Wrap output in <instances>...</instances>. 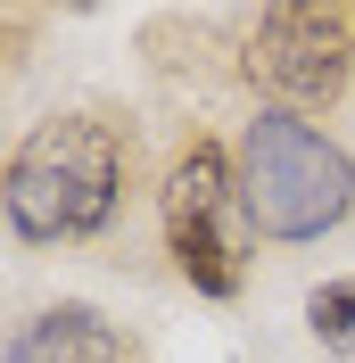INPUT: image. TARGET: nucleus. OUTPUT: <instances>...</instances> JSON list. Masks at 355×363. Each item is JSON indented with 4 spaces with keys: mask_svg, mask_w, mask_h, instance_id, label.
Returning a JSON list of instances; mask_svg holds the SVG:
<instances>
[{
    "mask_svg": "<svg viewBox=\"0 0 355 363\" xmlns=\"http://www.w3.org/2000/svg\"><path fill=\"white\" fill-rule=\"evenodd\" d=\"M116 199H124V140L99 116H50V124H33L17 140L9 174H0V215L33 248L108 231Z\"/></svg>",
    "mask_w": 355,
    "mask_h": 363,
    "instance_id": "nucleus-1",
    "label": "nucleus"
},
{
    "mask_svg": "<svg viewBox=\"0 0 355 363\" xmlns=\"http://www.w3.org/2000/svg\"><path fill=\"white\" fill-rule=\"evenodd\" d=\"M231 182H240L248 231H265V240H322V231L347 223V206H355L347 149H339L322 124L281 116V108H265L240 133V165H231Z\"/></svg>",
    "mask_w": 355,
    "mask_h": 363,
    "instance_id": "nucleus-2",
    "label": "nucleus"
},
{
    "mask_svg": "<svg viewBox=\"0 0 355 363\" xmlns=\"http://www.w3.org/2000/svg\"><path fill=\"white\" fill-rule=\"evenodd\" d=\"M157 215H165V256L182 264V281L207 297H231L240 289V240H248V215H240V182H231V157L215 140H190L157 190Z\"/></svg>",
    "mask_w": 355,
    "mask_h": 363,
    "instance_id": "nucleus-3",
    "label": "nucleus"
},
{
    "mask_svg": "<svg viewBox=\"0 0 355 363\" xmlns=\"http://www.w3.org/2000/svg\"><path fill=\"white\" fill-rule=\"evenodd\" d=\"M355 74V17L347 9H322V0H289L265 9L256 33H248V83L265 91L281 116L331 108Z\"/></svg>",
    "mask_w": 355,
    "mask_h": 363,
    "instance_id": "nucleus-4",
    "label": "nucleus"
},
{
    "mask_svg": "<svg viewBox=\"0 0 355 363\" xmlns=\"http://www.w3.org/2000/svg\"><path fill=\"white\" fill-rule=\"evenodd\" d=\"M0 363H124V339H116L91 306H50V314H33L17 339H9Z\"/></svg>",
    "mask_w": 355,
    "mask_h": 363,
    "instance_id": "nucleus-5",
    "label": "nucleus"
},
{
    "mask_svg": "<svg viewBox=\"0 0 355 363\" xmlns=\"http://www.w3.org/2000/svg\"><path fill=\"white\" fill-rule=\"evenodd\" d=\"M306 322H314L322 347H355V281H322L306 297Z\"/></svg>",
    "mask_w": 355,
    "mask_h": 363,
    "instance_id": "nucleus-6",
    "label": "nucleus"
}]
</instances>
